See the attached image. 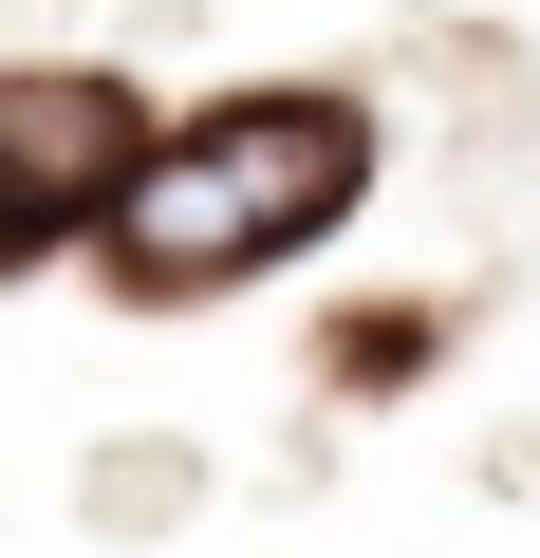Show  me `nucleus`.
<instances>
[{
    "mask_svg": "<svg viewBox=\"0 0 540 558\" xmlns=\"http://www.w3.org/2000/svg\"><path fill=\"white\" fill-rule=\"evenodd\" d=\"M131 94L112 75H0V260H57L75 223H112L131 186Z\"/></svg>",
    "mask_w": 540,
    "mask_h": 558,
    "instance_id": "f03ea898",
    "label": "nucleus"
},
{
    "mask_svg": "<svg viewBox=\"0 0 540 558\" xmlns=\"http://www.w3.org/2000/svg\"><path fill=\"white\" fill-rule=\"evenodd\" d=\"M355 168H373V131H355L336 94H242V112L131 149V186H112V260L149 279V299L261 279L280 242H317V223L355 205Z\"/></svg>",
    "mask_w": 540,
    "mask_h": 558,
    "instance_id": "f257e3e1",
    "label": "nucleus"
}]
</instances>
